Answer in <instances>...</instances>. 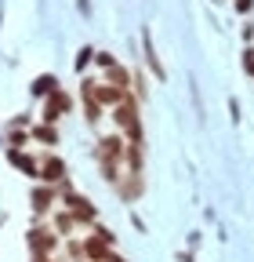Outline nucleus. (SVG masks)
I'll use <instances>...</instances> for the list:
<instances>
[{
  "instance_id": "obj_1",
  "label": "nucleus",
  "mask_w": 254,
  "mask_h": 262,
  "mask_svg": "<svg viewBox=\"0 0 254 262\" xmlns=\"http://www.w3.org/2000/svg\"><path fill=\"white\" fill-rule=\"evenodd\" d=\"M113 120H116V127L123 131L127 142L142 146V117H138V98H135V95H127L123 102L113 110Z\"/></svg>"
},
{
  "instance_id": "obj_2",
  "label": "nucleus",
  "mask_w": 254,
  "mask_h": 262,
  "mask_svg": "<svg viewBox=\"0 0 254 262\" xmlns=\"http://www.w3.org/2000/svg\"><path fill=\"white\" fill-rule=\"evenodd\" d=\"M58 193H62V208H66V211H73V215H77V219H80L84 226H91L94 219H98V208H94V204L87 201L84 193H77L69 179H66V182L58 186Z\"/></svg>"
},
{
  "instance_id": "obj_3",
  "label": "nucleus",
  "mask_w": 254,
  "mask_h": 262,
  "mask_svg": "<svg viewBox=\"0 0 254 262\" xmlns=\"http://www.w3.org/2000/svg\"><path fill=\"white\" fill-rule=\"evenodd\" d=\"M80 95H84V98H94V102H98L102 110H106V106L116 110L131 91H120V88H113V84H106V80H91V77H87V80L80 84Z\"/></svg>"
},
{
  "instance_id": "obj_4",
  "label": "nucleus",
  "mask_w": 254,
  "mask_h": 262,
  "mask_svg": "<svg viewBox=\"0 0 254 262\" xmlns=\"http://www.w3.org/2000/svg\"><path fill=\"white\" fill-rule=\"evenodd\" d=\"M123 153H127V139L123 135H102L98 146H94L98 164H123Z\"/></svg>"
},
{
  "instance_id": "obj_5",
  "label": "nucleus",
  "mask_w": 254,
  "mask_h": 262,
  "mask_svg": "<svg viewBox=\"0 0 254 262\" xmlns=\"http://www.w3.org/2000/svg\"><path fill=\"white\" fill-rule=\"evenodd\" d=\"M69 110H73V98H69V91H62V88H58L55 95H47V98H44L40 120H44V124H58L62 117L69 113Z\"/></svg>"
},
{
  "instance_id": "obj_6",
  "label": "nucleus",
  "mask_w": 254,
  "mask_h": 262,
  "mask_svg": "<svg viewBox=\"0 0 254 262\" xmlns=\"http://www.w3.org/2000/svg\"><path fill=\"white\" fill-rule=\"evenodd\" d=\"M26 244H29V251H33V255H51V251L58 248V233H55L51 226H33V229L26 233Z\"/></svg>"
},
{
  "instance_id": "obj_7",
  "label": "nucleus",
  "mask_w": 254,
  "mask_h": 262,
  "mask_svg": "<svg viewBox=\"0 0 254 262\" xmlns=\"http://www.w3.org/2000/svg\"><path fill=\"white\" fill-rule=\"evenodd\" d=\"M66 160H62L58 153H44L40 157V182L44 186H62V182H66Z\"/></svg>"
},
{
  "instance_id": "obj_8",
  "label": "nucleus",
  "mask_w": 254,
  "mask_h": 262,
  "mask_svg": "<svg viewBox=\"0 0 254 262\" xmlns=\"http://www.w3.org/2000/svg\"><path fill=\"white\" fill-rule=\"evenodd\" d=\"M55 201H58V189L55 186H33V189H29V208H33L37 215H47L51 208H55Z\"/></svg>"
},
{
  "instance_id": "obj_9",
  "label": "nucleus",
  "mask_w": 254,
  "mask_h": 262,
  "mask_svg": "<svg viewBox=\"0 0 254 262\" xmlns=\"http://www.w3.org/2000/svg\"><path fill=\"white\" fill-rule=\"evenodd\" d=\"M142 189H145V179H142V175H135V171H127V179H120V182H116V193L123 196L127 204H131V201H138V196H142Z\"/></svg>"
},
{
  "instance_id": "obj_10",
  "label": "nucleus",
  "mask_w": 254,
  "mask_h": 262,
  "mask_svg": "<svg viewBox=\"0 0 254 262\" xmlns=\"http://www.w3.org/2000/svg\"><path fill=\"white\" fill-rule=\"evenodd\" d=\"M80 226H84V222H80L73 211H66V208H62V211H55V219H51V229H55L58 237H69L73 229H80Z\"/></svg>"
},
{
  "instance_id": "obj_11",
  "label": "nucleus",
  "mask_w": 254,
  "mask_h": 262,
  "mask_svg": "<svg viewBox=\"0 0 254 262\" xmlns=\"http://www.w3.org/2000/svg\"><path fill=\"white\" fill-rule=\"evenodd\" d=\"M55 91H58V77L55 73H40V77L29 80V95H33V98H47Z\"/></svg>"
},
{
  "instance_id": "obj_12",
  "label": "nucleus",
  "mask_w": 254,
  "mask_h": 262,
  "mask_svg": "<svg viewBox=\"0 0 254 262\" xmlns=\"http://www.w3.org/2000/svg\"><path fill=\"white\" fill-rule=\"evenodd\" d=\"M84 255H87V262H106V258L113 255V248H109L102 237H94V233H91V237L84 241Z\"/></svg>"
},
{
  "instance_id": "obj_13",
  "label": "nucleus",
  "mask_w": 254,
  "mask_h": 262,
  "mask_svg": "<svg viewBox=\"0 0 254 262\" xmlns=\"http://www.w3.org/2000/svg\"><path fill=\"white\" fill-rule=\"evenodd\" d=\"M8 160L15 164V168H22L29 179H40V160H33L29 153H22V149H8Z\"/></svg>"
},
{
  "instance_id": "obj_14",
  "label": "nucleus",
  "mask_w": 254,
  "mask_h": 262,
  "mask_svg": "<svg viewBox=\"0 0 254 262\" xmlns=\"http://www.w3.org/2000/svg\"><path fill=\"white\" fill-rule=\"evenodd\" d=\"M142 51H145V66L156 73V80H167V70H164V62H160V55H156V48H153V37L145 33L142 37Z\"/></svg>"
},
{
  "instance_id": "obj_15",
  "label": "nucleus",
  "mask_w": 254,
  "mask_h": 262,
  "mask_svg": "<svg viewBox=\"0 0 254 262\" xmlns=\"http://www.w3.org/2000/svg\"><path fill=\"white\" fill-rule=\"evenodd\" d=\"M106 84H113V88H120V91H131V88H135V77H131L127 66H113V70H106Z\"/></svg>"
},
{
  "instance_id": "obj_16",
  "label": "nucleus",
  "mask_w": 254,
  "mask_h": 262,
  "mask_svg": "<svg viewBox=\"0 0 254 262\" xmlns=\"http://www.w3.org/2000/svg\"><path fill=\"white\" fill-rule=\"evenodd\" d=\"M29 135H33V142H40V146H58V131H55V124H33L29 127Z\"/></svg>"
},
{
  "instance_id": "obj_17",
  "label": "nucleus",
  "mask_w": 254,
  "mask_h": 262,
  "mask_svg": "<svg viewBox=\"0 0 254 262\" xmlns=\"http://www.w3.org/2000/svg\"><path fill=\"white\" fill-rule=\"evenodd\" d=\"M29 139H33V135H29L26 127H8V149H22Z\"/></svg>"
},
{
  "instance_id": "obj_18",
  "label": "nucleus",
  "mask_w": 254,
  "mask_h": 262,
  "mask_svg": "<svg viewBox=\"0 0 254 262\" xmlns=\"http://www.w3.org/2000/svg\"><path fill=\"white\" fill-rule=\"evenodd\" d=\"M102 113H106V110L94 102V98H84V117H87L91 124H98V120H102Z\"/></svg>"
},
{
  "instance_id": "obj_19",
  "label": "nucleus",
  "mask_w": 254,
  "mask_h": 262,
  "mask_svg": "<svg viewBox=\"0 0 254 262\" xmlns=\"http://www.w3.org/2000/svg\"><path fill=\"white\" fill-rule=\"evenodd\" d=\"M94 66H98V70H113V66H120V62H116L113 51H94Z\"/></svg>"
},
{
  "instance_id": "obj_20",
  "label": "nucleus",
  "mask_w": 254,
  "mask_h": 262,
  "mask_svg": "<svg viewBox=\"0 0 254 262\" xmlns=\"http://www.w3.org/2000/svg\"><path fill=\"white\" fill-rule=\"evenodd\" d=\"M66 258H77V262H87V255H84V244H80V241H66Z\"/></svg>"
},
{
  "instance_id": "obj_21",
  "label": "nucleus",
  "mask_w": 254,
  "mask_h": 262,
  "mask_svg": "<svg viewBox=\"0 0 254 262\" xmlns=\"http://www.w3.org/2000/svg\"><path fill=\"white\" fill-rule=\"evenodd\" d=\"M91 62H94V48H80V55H77V70L84 73Z\"/></svg>"
},
{
  "instance_id": "obj_22",
  "label": "nucleus",
  "mask_w": 254,
  "mask_h": 262,
  "mask_svg": "<svg viewBox=\"0 0 254 262\" xmlns=\"http://www.w3.org/2000/svg\"><path fill=\"white\" fill-rule=\"evenodd\" d=\"M243 73H247V77H254V48H250V44L243 48Z\"/></svg>"
},
{
  "instance_id": "obj_23",
  "label": "nucleus",
  "mask_w": 254,
  "mask_h": 262,
  "mask_svg": "<svg viewBox=\"0 0 254 262\" xmlns=\"http://www.w3.org/2000/svg\"><path fill=\"white\" fill-rule=\"evenodd\" d=\"M94 237H102V241H106L109 248L116 244V233H113V229H109V226H94Z\"/></svg>"
},
{
  "instance_id": "obj_24",
  "label": "nucleus",
  "mask_w": 254,
  "mask_h": 262,
  "mask_svg": "<svg viewBox=\"0 0 254 262\" xmlns=\"http://www.w3.org/2000/svg\"><path fill=\"white\" fill-rule=\"evenodd\" d=\"M233 8H236V15H250L254 11V0H233Z\"/></svg>"
},
{
  "instance_id": "obj_25",
  "label": "nucleus",
  "mask_w": 254,
  "mask_h": 262,
  "mask_svg": "<svg viewBox=\"0 0 254 262\" xmlns=\"http://www.w3.org/2000/svg\"><path fill=\"white\" fill-rule=\"evenodd\" d=\"M243 40H247V44L254 40V26H250V22H243Z\"/></svg>"
},
{
  "instance_id": "obj_26",
  "label": "nucleus",
  "mask_w": 254,
  "mask_h": 262,
  "mask_svg": "<svg viewBox=\"0 0 254 262\" xmlns=\"http://www.w3.org/2000/svg\"><path fill=\"white\" fill-rule=\"evenodd\" d=\"M106 262H127V258H123V255H116V251H113V255H109V258H106Z\"/></svg>"
},
{
  "instance_id": "obj_27",
  "label": "nucleus",
  "mask_w": 254,
  "mask_h": 262,
  "mask_svg": "<svg viewBox=\"0 0 254 262\" xmlns=\"http://www.w3.org/2000/svg\"><path fill=\"white\" fill-rule=\"evenodd\" d=\"M33 262H55L51 255H33Z\"/></svg>"
}]
</instances>
